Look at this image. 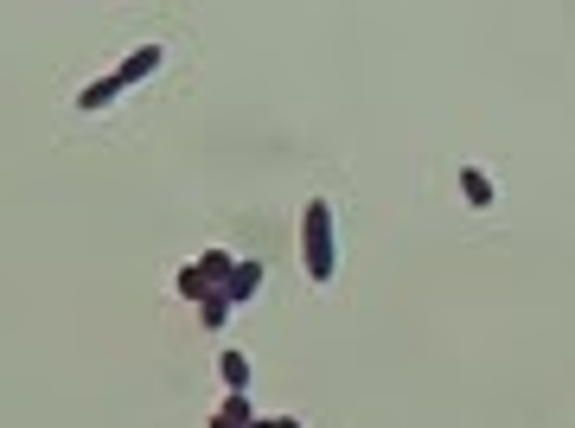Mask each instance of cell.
<instances>
[{
	"label": "cell",
	"mask_w": 575,
	"mask_h": 428,
	"mask_svg": "<svg viewBox=\"0 0 575 428\" xmlns=\"http://www.w3.org/2000/svg\"><path fill=\"white\" fill-rule=\"evenodd\" d=\"M301 262L314 288H333L340 276V237H333V199H307L301 211Z\"/></svg>",
	"instance_id": "6da1fadb"
},
{
	"label": "cell",
	"mask_w": 575,
	"mask_h": 428,
	"mask_svg": "<svg viewBox=\"0 0 575 428\" xmlns=\"http://www.w3.org/2000/svg\"><path fill=\"white\" fill-rule=\"evenodd\" d=\"M160 64H167V46H134L129 58H122V64H115V77H122V83H148V77L160 71Z\"/></svg>",
	"instance_id": "7a4b0ae2"
},
{
	"label": "cell",
	"mask_w": 575,
	"mask_h": 428,
	"mask_svg": "<svg viewBox=\"0 0 575 428\" xmlns=\"http://www.w3.org/2000/svg\"><path fill=\"white\" fill-rule=\"evenodd\" d=\"M115 97H129V83L109 71V77H97V83H83V90H78V116H103Z\"/></svg>",
	"instance_id": "3957f363"
},
{
	"label": "cell",
	"mask_w": 575,
	"mask_h": 428,
	"mask_svg": "<svg viewBox=\"0 0 575 428\" xmlns=\"http://www.w3.org/2000/svg\"><path fill=\"white\" fill-rule=\"evenodd\" d=\"M262 281H269V269H262V262H236V276H231V288H218V295H224V301L231 307H250L262 295Z\"/></svg>",
	"instance_id": "277c9868"
},
{
	"label": "cell",
	"mask_w": 575,
	"mask_h": 428,
	"mask_svg": "<svg viewBox=\"0 0 575 428\" xmlns=\"http://www.w3.org/2000/svg\"><path fill=\"white\" fill-rule=\"evenodd\" d=\"M461 199H467L473 211H486V205L498 199V186H493V173H486V167H473V160H467V167H461Z\"/></svg>",
	"instance_id": "5b68a950"
},
{
	"label": "cell",
	"mask_w": 575,
	"mask_h": 428,
	"mask_svg": "<svg viewBox=\"0 0 575 428\" xmlns=\"http://www.w3.org/2000/svg\"><path fill=\"white\" fill-rule=\"evenodd\" d=\"M218 378H224V390H250V384H256V365L236 352V346H224V352H218Z\"/></svg>",
	"instance_id": "8992f818"
},
{
	"label": "cell",
	"mask_w": 575,
	"mask_h": 428,
	"mask_svg": "<svg viewBox=\"0 0 575 428\" xmlns=\"http://www.w3.org/2000/svg\"><path fill=\"white\" fill-rule=\"evenodd\" d=\"M173 295H180V301H192V307H205L211 295H218V288H211V276L199 269V262H185L180 276H173Z\"/></svg>",
	"instance_id": "52a82bcc"
},
{
	"label": "cell",
	"mask_w": 575,
	"mask_h": 428,
	"mask_svg": "<svg viewBox=\"0 0 575 428\" xmlns=\"http://www.w3.org/2000/svg\"><path fill=\"white\" fill-rule=\"evenodd\" d=\"M199 269L211 276V288H231V276H236V256H231V250H205V256H199Z\"/></svg>",
	"instance_id": "ba28073f"
},
{
	"label": "cell",
	"mask_w": 575,
	"mask_h": 428,
	"mask_svg": "<svg viewBox=\"0 0 575 428\" xmlns=\"http://www.w3.org/2000/svg\"><path fill=\"white\" fill-rule=\"evenodd\" d=\"M218 416H224V422H236V428H250V422H256V409H250V390H224Z\"/></svg>",
	"instance_id": "9c48e42d"
},
{
	"label": "cell",
	"mask_w": 575,
	"mask_h": 428,
	"mask_svg": "<svg viewBox=\"0 0 575 428\" xmlns=\"http://www.w3.org/2000/svg\"><path fill=\"white\" fill-rule=\"evenodd\" d=\"M231 313H236V307H231V301H224V295H211V301H205V307H199V327H205V332H211V339H218V332L231 327Z\"/></svg>",
	"instance_id": "30bf717a"
},
{
	"label": "cell",
	"mask_w": 575,
	"mask_h": 428,
	"mask_svg": "<svg viewBox=\"0 0 575 428\" xmlns=\"http://www.w3.org/2000/svg\"><path fill=\"white\" fill-rule=\"evenodd\" d=\"M250 428H307V422H294V416H256Z\"/></svg>",
	"instance_id": "8fae6325"
},
{
	"label": "cell",
	"mask_w": 575,
	"mask_h": 428,
	"mask_svg": "<svg viewBox=\"0 0 575 428\" xmlns=\"http://www.w3.org/2000/svg\"><path fill=\"white\" fill-rule=\"evenodd\" d=\"M211 428H236V422H224V416H211Z\"/></svg>",
	"instance_id": "7c38bea8"
}]
</instances>
